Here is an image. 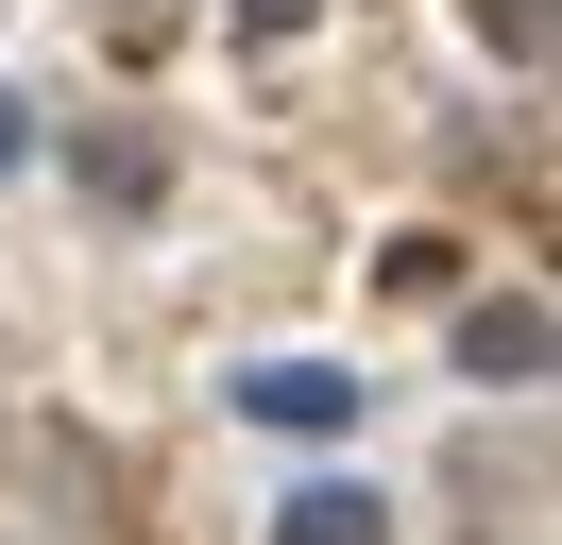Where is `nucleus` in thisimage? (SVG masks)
Listing matches in <instances>:
<instances>
[{
    "label": "nucleus",
    "instance_id": "f03ea898",
    "mask_svg": "<svg viewBox=\"0 0 562 545\" xmlns=\"http://www.w3.org/2000/svg\"><path fill=\"white\" fill-rule=\"evenodd\" d=\"M239 409H256V426H290V443H324V426H358V375H341V358H256Z\"/></svg>",
    "mask_w": 562,
    "mask_h": 545
},
{
    "label": "nucleus",
    "instance_id": "20e7f679",
    "mask_svg": "<svg viewBox=\"0 0 562 545\" xmlns=\"http://www.w3.org/2000/svg\"><path fill=\"white\" fill-rule=\"evenodd\" d=\"M477 34H494V52L528 68V52H546V0H477Z\"/></svg>",
    "mask_w": 562,
    "mask_h": 545
},
{
    "label": "nucleus",
    "instance_id": "f257e3e1",
    "mask_svg": "<svg viewBox=\"0 0 562 545\" xmlns=\"http://www.w3.org/2000/svg\"><path fill=\"white\" fill-rule=\"evenodd\" d=\"M546 358H562L546 290H477V307H460V375H477V392H528Z\"/></svg>",
    "mask_w": 562,
    "mask_h": 545
},
{
    "label": "nucleus",
    "instance_id": "7ed1b4c3",
    "mask_svg": "<svg viewBox=\"0 0 562 545\" xmlns=\"http://www.w3.org/2000/svg\"><path fill=\"white\" fill-rule=\"evenodd\" d=\"M273 545H392V511L324 477V494H290V511H273Z\"/></svg>",
    "mask_w": 562,
    "mask_h": 545
},
{
    "label": "nucleus",
    "instance_id": "39448f33",
    "mask_svg": "<svg viewBox=\"0 0 562 545\" xmlns=\"http://www.w3.org/2000/svg\"><path fill=\"white\" fill-rule=\"evenodd\" d=\"M239 18H256V34H290V18H307V0H239Z\"/></svg>",
    "mask_w": 562,
    "mask_h": 545
}]
</instances>
